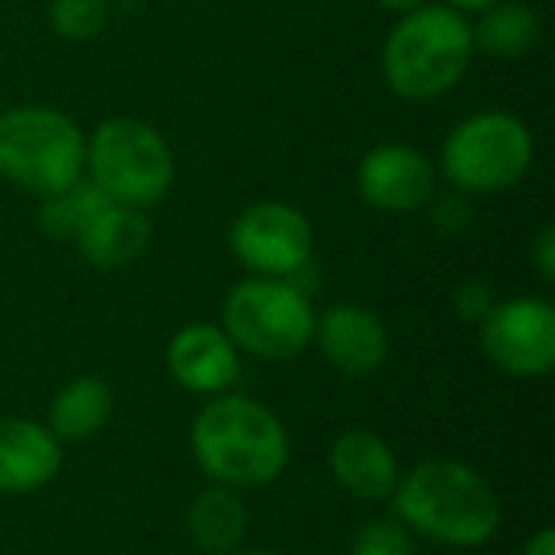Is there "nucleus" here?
<instances>
[{
  "instance_id": "obj_11",
  "label": "nucleus",
  "mask_w": 555,
  "mask_h": 555,
  "mask_svg": "<svg viewBox=\"0 0 555 555\" xmlns=\"http://www.w3.org/2000/svg\"><path fill=\"white\" fill-rule=\"evenodd\" d=\"M312 343L320 347L324 362L343 377H373L388 358V332L380 317L365 305H332L317 312Z\"/></svg>"
},
{
  "instance_id": "obj_21",
  "label": "nucleus",
  "mask_w": 555,
  "mask_h": 555,
  "mask_svg": "<svg viewBox=\"0 0 555 555\" xmlns=\"http://www.w3.org/2000/svg\"><path fill=\"white\" fill-rule=\"evenodd\" d=\"M350 555H415V537L396 517H373L354 532Z\"/></svg>"
},
{
  "instance_id": "obj_3",
  "label": "nucleus",
  "mask_w": 555,
  "mask_h": 555,
  "mask_svg": "<svg viewBox=\"0 0 555 555\" xmlns=\"http://www.w3.org/2000/svg\"><path fill=\"white\" fill-rule=\"evenodd\" d=\"M472 47L468 16L449 4H418L403 12L380 50V73L392 95L408 103H434L449 95L468 73Z\"/></svg>"
},
{
  "instance_id": "obj_27",
  "label": "nucleus",
  "mask_w": 555,
  "mask_h": 555,
  "mask_svg": "<svg viewBox=\"0 0 555 555\" xmlns=\"http://www.w3.org/2000/svg\"><path fill=\"white\" fill-rule=\"evenodd\" d=\"M380 9H388V12H396V16H403V12H411V9H418V4H430V0H377Z\"/></svg>"
},
{
  "instance_id": "obj_19",
  "label": "nucleus",
  "mask_w": 555,
  "mask_h": 555,
  "mask_svg": "<svg viewBox=\"0 0 555 555\" xmlns=\"http://www.w3.org/2000/svg\"><path fill=\"white\" fill-rule=\"evenodd\" d=\"M107 194L92 183V179H77L73 186L57 194H47L39 202V224L50 232L54 240H73L77 244L80 232L92 224V217L107 206Z\"/></svg>"
},
{
  "instance_id": "obj_23",
  "label": "nucleus",
  "mask_w": 555,
  "mask_h": 555,
  "mask_svg": "<svg viewBox=\"0 0 555 555\" xmlns=\"http://www.w3.org/2000/svg\"><path fill=\"white\" fill-rule=\"evenodd\" d=\"M468 194H449V198H430L434 202V224H441V229H449V232H456V229H468V217H472V209H468Z\"/></svg>"
},
{
  "instance_id": "obj_16",
  "label": "nucleus",
  "mask_w": 555,
  "mask_h": 555,
  "mask_svg": "<svg viewBox=\"0 0 555 555\" xmlns=\"http://www.w3.org/2000/svg\"><path fill=\"white\" fill-rule=\"evenodd\" d=\"M247 502L236 487L209 483L186 506V537L202 555H236L247 537Z\"/></svg>"
},
{
  "instance_id": "obj_4",
  "label": "nucleus",
  "mask_w": 555,
  "mask_h": 555,
  "mask_svg": "<svg viewBox=\"0 0 555 555\" xmlns=\"http://www.w3.org/2000/svg\"><path fill=\"white\" fill-rule=\"evenodd\" d=\"M88 133L57 107L0 111V179L39 198L57 194L85 179Z\"/></svg>"
},
{
  "instance_id": "obj_15",
  "label": "nucleus",
  "mask_w": 555,
  "mask_h": 555,
  "mask_svg": "<svg viewBox=\"0 0 555 555\" xmlns=\"http://www.w3.org/2000/svg\"><path fill=\"white\" fill-rule=\"evenodd\" d=\"M149 240H153V224H149L145 209L107 202V206L92 217V224L77 236V247L92 267L122 270L145 255Z\"/></svg>"
},
{
  "instance_id": "obj_8",
  "label": "nucleus",
  "mask_w": 555,
  "mask_h": 555,
  "mask_svg": "<svg viewBox=\"0 0 555 555\" xmlns=\"http://www.w3.org/2000/svg\"><path fill=\"white\" fill-rule=\"evenodd\" d=\"M479 347L517 380H540L555 365V309L544 297H509L479 320Z\"/></svg>"
},
{
  "instance_id": "obj_14",
  "label": "nucleus",
  "mask_w": 555,
  "mask_h": 555,
  "mask_svg": "<svg viewBox=\"0 0 555 555\" xmlns=\"http://www.w3.org/2000/svg\"><path fill=\"white\" fill-rule=\"evenodd\" d=\"M65 446L35 418H0V494H31L54 483Z\"/></svg>"
},
{
  "instance_id": "obj_7",
  "label": "nucleus",
  "mask_w": 555,
  "mask_h": 555,
  "mask_svg": "<svg viewBox=\"0 0 555 555\" xmlns=\"http://www.w3.org/2000/svg\"><path fill=\"white\" fill-rule=\"evenodd\" d=\"M537 160L532 130L509 111H476L449 130L441 171L461 194H502L529 176Z\"/></svg>"
},
{
  "instance_id": "obj_24",
  "label": "nucleus",
  "mask_w": 555,
  "mask_h": 555,
  "mask_svg": "<svg viewBox=\"0 0 555 555\" xmlns=\"http://www.w3.org/2000/svg\"><path fill=\"white\" fill-rule=\"evenodd\" d=\"M532 262H537V274L544 282H555V229L544 224L537 232V244H532Z\"/></svg>"
},
{
  "instance_id": "obj_9",
  "label": "nucleus",
  "mask_w": 555,
  "mask_h": 555,
  "mask_svg": "<svg viewBox=\"0 0 555 555\" xmlns=\"http://www.w3.org/2000/svg\"><path fill=\"white\" fill-rule=\"evenodd\" d=\"M229 247L244 270L259 278H294L312 262V221L286 202H255L232 221Z\"/></svg>"
},
{
  "instance_id": "obj_25",
  "label": "nucleus",
  "mask_w": 555,
  "mask_h": 555,
  "mask_svg": "<svg viewBox=\"0 0 555 555\" xmlns=\"http://www.w3.org/2000/svg\"><path fill=\"white\" fill-rule=\"evenodd\" d=\"M521 555H555V529H537L525 540Z\"/></svg>"
},
{
  "instance_id": "obj_17",
  "label": "nucleus",
  "mask_w": 555,
  "mask_h": 555,
  "mask_svg": "<svg viewBox=\"0 0 555 555\" xmlns=\"http://www.w3.org/2000/svg\"><path fill=\"white\" fill-rule=\"evenodd\" d=\"M111 415H115L111 385L95 373H85V377H73L65 388H57L47 426L62 446H80V441L95 438L111 423Z\"/></svg>"
},
{
  "instance_id": "obj_6",
  "label": "nucleus",
  "mask_w": 555,
  "mask_h": 555,
  "mask_svg": "<svg viewBox=\"0 0 555 555\" xmlns=\"http://www.w3.org/2000/svg\"><path fill=\"white\" fill-rule=\"evenodd\" d=\"M221 327L240 354L262 358V362H289L312 347L317 309H312V297L289 278L251 274L229 289Z\"/></svg>"
},
{
  "instance_id": "obj_10",
  "label": "nucleus",
  "mask_w": 555,
  "mask_h": 555,
  "mask_svg": "<svg viewBox=\"0 0 555 555\" xmlns=\"http://www.w3.org/2000/svg\"><path fill=\"white\" fill-rule=\"evenodd\" d=\"M358 194L380 214H415L434 198V164L423 149L385 141L358 160Z\"/></svg>"
},
{
  "instance_id": "obj_18",
  "label": "nucleus",
  "mask_w": 555,
  "mask_h": 555,
  "mask_svg": "<svg viewBox=\"0 0 555 555\" xmlns=\"http://www.w3.org/2000/svg\"><path fill=\"white\" fill-rule=\"evenodd\" d=\"M540 42V16L537 9L521 0H494L491 9L479 12L472 24V47L491 57H525Z\"/></svg>"
},
{
  "instance_id": "obj_26",
  "label": "nucleus",
  "mask_w": 555,
  "mask_h": 555,
  "mask_svg": "<svg viewBox=\"0 0 555 555\" xmlns=\"http://www.w3.org/2000/svg\"><path fill=\"white\" fill-rule=\"evenodd\" d=\"M446 4H449L453 12H461V16H472V12L479 16L483 9H491L494 0H446Z\"/></svg>"
},
{
  "instance_id": "obj_28",
  "label": "nucleus",
  "mask_w": 555,
  "mask_h": 555,
  "mask_svg": "<svg viewBox=\"0 0 555 555\" xmlns=\"http://www.w3.org/2000/svg\"><path fill=\"white\" fill-rule=\"evenodd\" d=\"M236 555H278V552H267V547H244V552H236Z\"/></svg>"
},
{
  "instance_id": "obj_22",
  "label": "nucleus",
  "mask_w": 555,
  "mask_h": 555,
  "mask_svg": "<svg viewBox=\"0 0 555 555\" xmlns=\"http://www.w3.org/2000/svg\"><path fill=\"white\" fill-rule=\"evenodd\" d=\"M453 309L461 320H468V324H479V320L487 317V312L494 309V294L487 282H479V278H468V282H461L453 294Z\"/></svg>"
},
{
  "instance_id": "obj_1",
  "label": "nucleus",
  "mask_w": 555,
  "mask_h": 555,
  "mask_svg": "<svg viewBox=\"0 0 555 555\" xmlns=\"http://www.w3.org/2000/svg\"><path fill=\"white\" fill-rule=\"evenodd\" d=\"M388 502L396 506V521L411 537H426L446 547H479L502 525V502L491 479L449 456L400 472V483Z\"/></svg>"
},
{
  "instance_id": "obj_20",
  "label": "nucleus",
  "mask_w": 555,
  "mask_h": 555,
  "mask_svg": "<svg viewBox=\"0 0 555 555\" xmlns=\"http://www.w3.org/2000/svg\"><path fill=\"white\" fill-rule=\"evenodd\" d=\"M111 0H50V27L65 42H88L107 27Z\"/></svg>"
},
{
  "instance_id": "obj_5",
  "label": "nucleus",
  "mask_w": 555,
  "mask_h": 555,
  "mask_svg": "<svg viewBox=\"0 0 555 555\" xmlns=\"http://www.w3.org/2000/svg\"><path fill=\"white\" fill-rule=\"evenodd\" d=\"M85 179H92L118 206L153 209L176 183V156L156 126L115 115L88 133Z\"/></svg>"
},
{
  "instance_id": "obj_13",
  "label": "nucleus",
  "mask_w": 555,
  "mask_h": 555,
  "mask_svg": "<svg viewBox=\"0 0 555 555\" xmlns=\"http://www.w3.org/2000/svg\"><path fill=\"white\" fill-rule=\"evenodd\" d=\"M327 468H332L335 483L358 502H388L403 472L392 446L377 430H365V426H350L332 441Z\"/></svg>"
},
{
  "instance_id": "obj_2",
  "label": "nucleus",
  "mask_w": 555,
  "mask_h": 555,
  "mask_svg": "<svg viewBox=\"0 0 555 555\" xmlns=\"http://www.w3.org/2000/svg\"><path fill=\"white\" fill-rule=\"evenodd\" d=\"M191 453L214 483L251 491L274 483L289 464L286 423L251 396L221 392L191 423Z\"/></svg>"
},
{
  "instance_id": "obj_12",
  "label": "nucleus",
  "mask_w": 555,
  "mask_h": 555,
  "mask_svg": "<svg viewBox=\"0 0 555 555\" xmlns=\"http://www.w3.org/2000/svg\"><path fill=\"white\" fill-rule=\"evenodd\" d=\"M240 350L221 324H186L168 343V373L194 396H221L240 380Z\"/></svg>"
}]
</instances>
